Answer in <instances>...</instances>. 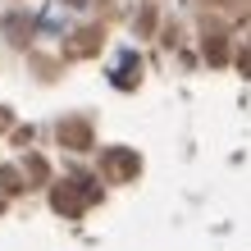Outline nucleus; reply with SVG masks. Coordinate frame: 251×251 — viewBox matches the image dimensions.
<instances>
[{
  "mask_svg": "<svg viewBox=\"0 0 251 251\" xmlns=\"http://www.w3.org/2000/svg\"><path fill=\"white\" fill-rule=\"evenodd\" d=\"M205 60H210V64H224V60H228L224 32H210V37H205Z\"/></svg>",
  "mask_w": 251,
  "mask_h": 251,
  "instance_id": "6",
  "label": "nucleus"
},
{
  "mask_svg": "<svg viewBox=\"0 0 251 251\" xmlns=\"http://www.w3.org/2000/svg\"><path fill=\"white\" fill-rule=\"evenodd\" d=\"M96 201H100V187L87 183V178H64V183H55V192H50V205L64 219H82V210L96 205Z\"/></svg>",
  "mask_w": 251,
  "mask_h": 251,
  "instance_id": "1",
  "label": "nucleus"
},
{
  "mask_svg": "<svg viewBox=\"0 0 251 251\" xmlns=\"http://www.w3.org/2000/svg\"><path fill=\"white\" fill-rule=\"evenodd\" d=\"M142 82V60L132 50H124L119 55V69H114V87H137Z\"/></svg>",
  "mask_w": 251,
  "mask_h": 251,
  "instance_id": "5",
  "label": "nucleus"
},
{
  "mask_svg": "<svg viewBox=\"0 0 251 251\" xmlns=\"http://www.w3.org/2000/svg\"><path fill=\"white\" fill-rule=\"evenodd\" d=\"M9 124H14V119H9V110H5V105H0V132H5Z\"/></svg>",
  "mask_w": 251,
  "mask_h": 251,
  "instance_id": "10",
  "label": "nucleus"
},
{
  "mask_svg": "<svg viewBox=\"0 0 251 251\" xmlns=\"http://www.w3.org/2000/svg\"><path fill=\"white\" fill-rule=\"evenodd\" d=\"M100 169H105L110 183H132L142 174V155L132 151V146H110V151L100 155Z\"/></svg>",
  "mask_w": 251,
  "mask_h": 251,
  "instance_id": "2",
  "label": "nucleus"
},
{
  "mask_svg": "<svg viewBox=\"0 0 251 251\" xmlns=\"http://www.w3.org/2000/svg\"><path fill=\"white\" fill-rule=\"evenodd\" d=\"M69 5H87V0H69Z\"/></svg>",
  "mask_w": 251,
  "mask_h": 251,
  "instance_id": "11",
  "label": "nucleus"
},
{
  "mask_svg": "<svg viewBox=\"0 0 251 251\" xmlns=\"http://www.w3.org/2000/svg\"><path fill=\"white\" fill-rule=\"evenodd\" d=\"M238 73L251 78V37H242V50H238Z\"/></svg>",
  "mask_w": 251,
  "mask_h": 251,
  "instance_id": "8",
  "label": "nucleus"
},
{
  "mask_svg": "<svg viewBox=\"0 0 251 251\" xmlns=\"http://www.w3.org/2000/svg\"><path fill=\"white\" fill-rule=\"evenodd\" d=\"M100 46H105V32H100V27H78L64 50L73 55V60H92V55H100Z\"/></svg>",
  "mask_w": 251,
  "mask_h": 251,
  "instance_id": "4",
  "label": "nucleus"
},
{
  "mask_svg": "<svg viewBox=\"0 0 251 251\" xmlns=\"http://www.w3.org/2000/svg\"><path fill=\"white\" fill-rule=\"evenodd\" d=\"M5 32H14L9 41H19V46H23V37H27V23H19V19L9 14V19H5Z\"/></svg>",
  "mask_w": 251,
  "mask_h": 251,
  "instance_id": "9",
  "label": "nucleus"
},
{
  "mask_svg": "<svg viewBox=\"0 0 251 251\" xmlns=\"http://www.w3.org/2000/svg\"><path fill=\"white\" fill-rule=\"evenodd\" d=\"M0 187H5V192H23L27 183L19 178V169H0Z\"/></svg>",
  "mask_w": 251,
  "mask_h": 251,
  "instance_id": "7",
  "label": "nucleus"
},
{
  "mask_svg": "<svg viewBox=\"0 0 251 251\" xmlns=\"http://www.w3.org/2000/svg\"><path fill=\"white\" fill-rule=\"evenodd\" d=\"M55 137H60V146H69V151H92V124H87L82 114H73V119H60Z\"/></svg>",
  "mask_w": 251,
  "mask_h": 251,
  "instance_id": "3",
  "label": "nucleus"
}]
</instances>
